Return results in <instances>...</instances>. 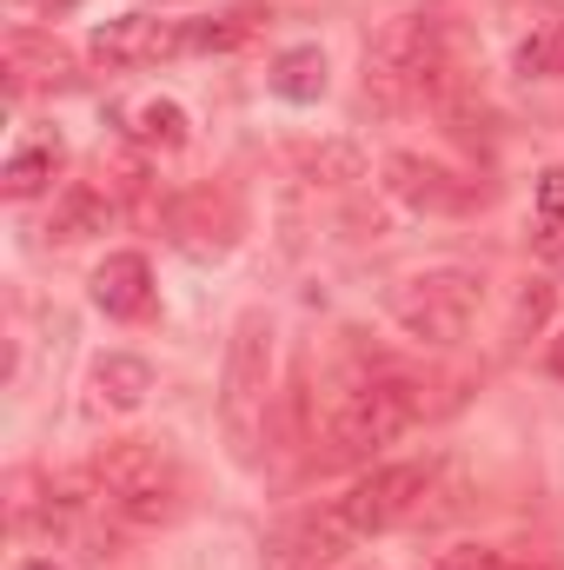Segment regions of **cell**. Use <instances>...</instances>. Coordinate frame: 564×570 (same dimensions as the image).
I'll return each instance as SVG.
<instances>
[{
  "label": "cell",
  "mask_w": 564,
  "mask_h": 570,
  "mask_svg": "<svg viewBox=\"0 0 564 570\" xmlns=\"http://www.w3.org/2000/svg\"><path fill=\"white\" fill-rule=\"evenodd\" d=\"M40 7H67V0H40Z\"/></svg>",
  "instance_id": "obj_28"
},
{
  "label": "cell",
  "mask_w": 564,
  "mask_h": 570,
  "mask_svg": "<svg viewBox=\"0 0 564 570\" xmlns=\"http://www.w3.org/2000/svg\"><path fill=\"white\" fill-rule=\"evenodd\" d=\"M166 226H173V239L186 246V253H226L233 246V226H240V213H233V199L226 193H186L173 213H166Z\"/></svg>",
  "instance_id": "obj_9"
},
{
  "label": "cell",
  "mask_w": 564,
  "mask_h": 570,
  "mask_svg": "<svg viewBox=\"0 0 564 570\" xmlns=\"http://www.w3.org/2000/svg\"><path fill=\"white\" fill-rule=\"evenodd\" d=\"M74 80V53L47 33H7V87L13 94H40V87H67Z\"/></svg>",
  "instance_id": "obj_12"
},
{
  "label": "cell",
  "mask_w": 564,
  "mask_h": 570,
  "mask_svg": "<svg viewBox=\"0 0 564 570\" xmlns=\"http://www.w3.org/2000/svg\"><path fill=\"white\" fill-rule=\"evenodd\" d=\"M94 305L107 318H146L153 312V266L140 253H107L94 273Z\"/></svg>",
  "instance_id": "obj_11"
},
{
  "label": "cell",
  "mask_w": 564,
  "mask_h": 570,
  "mask_svg": "<svg viewBox=\"0 0 564 570\" xmlns=\"http://www.w3.org/2000/svg\"><path fill=\"white\" fill-rule=\"evenodd\" d=\"M518 73H525V80H564V20H545V27L525 33Z\"/></svg>",
  "instance_id": "obj_18"
},
{
  "label": "cell",
  "mask_w": 564,
  "mask_h": 570,
  "mask_svg": "<svg viewBox=\"0 0 564 570\" xmlns=\"http://www.w3.org/2000/svg\"><path fill=\"white\" fill-rule=\"evenodd\" d=\"M386 193L399 199V206H412V213H465L478 193H471V179H458L451 166H438V159H425V153H392L386 159Z\"/></svg>",
  "instance_id": "obj_8"
},
{
  "label": "cell",
  "mask_w": 564,
  "mask_h": 570,
  "mask_svg": "<svg viewBox=\"0 0 564 570\" xmlns=\"http://www.w3.org/2000/svg\"><path fill=\"white\" fill-rule=\"evenodd\" d=\"M545 365H552V379H564V338H552V358Z\"/></svg>",
  "instance_id": "obj_25"
},
{
  "label": "cell",
  "mask_w": 564,
  "mask_h": 570,
  "mask_svg": "<svg viewBox=\"0 0 564 570\" xmlns=\"http://www.w3.org/2000/svg\"><path fill=\"white\" fill-rule=\"evenodd\" d=\"M445 570H512V564L485 544H465V551H445Z\"/></svg>",
  "instance_id": "obj_23"
},
{
  "label": "cell",
  "mask_w": 564,
  "mask_h": 570,
  "mask_svg": "<svg viewBox=\"0 0 564 570\" xmlns=\"http://www.w3.org/2000/svg\"><path fill=\"white\" fill-rule=\"evenodd\" d=\"M425 498H431V464H379L339 498V518L352 524V538H379L392 524L425 518Z\"/></svg>",
  "instance_id": "obj_6"
},
{
  "label": "cell",
  "mask_w": 564,
  "mask_h": 570,
  "mask_svg": "<svg viewBox=\"0 0 564 570\" xmlns=\"http://www.w3.org/2000/svg\"><path fill=\"white\" fill-rule=\"evenodd\" d=\"M87 478H94V504H100L107 518L134 524V531L173 524L179 504H186V478H179V464H173L153 438H114V444L94 458Z\"/></svg>",
  "instance_id": "obj_1"
},
{
  "label": "cell",
  "mask_w": 564,
  "mask_h": 570,
  "mask_svg": "<svg viewBox=\"0 0 564 570\" xmlns=\"http://www.w3.org/2000/svg\"><path fill=\"white\" fill-rule=\"evenodd\" d=\"M538 219H545V226H564V166H552V173L538 179Z\"/></svg>",
  "instance_id": "obj_22"
},
{
  "label": "cell",
  "mask_w": 564,
  "mask_h": 570,
  "mask_svg": "<svg viewBox=\"0 0 564 570\" xmlns=\"http://www.w3.org/2000/svg\"><path fill=\"white\" fill-rule=\"evenodd\" d=\"M532 570H564V564H532Z\"/></svg>",
  "instance_id": "obj_27"
},
{
  "label": "cell",
  "mask_w": 564,
  "mask_h": 570,
  "mask_svg": "<svg viewBox=\"0 0 564 570\" xmlns=\"http://www.w3.org/2000/svg\"><path fill=\"white\" fill-rule=\"evenodd\" d=\"M478 298H485V279L478 273L445 266V273H419V279L399 285L392 292V318L419 345H458L471 332V318H478Z\"/></svg>",
  "instance_id": "obj_5"
},
{
  "label": "cell",
  "mask_w": 564,
  "mask_h": 570,
  "mask_svg": "<svg viewBox=\"0 0 564 570\" xmlns=\"http://www.w3.org/2000/svg\"><path fill=\"white\" fill-rule=\"evenodd\" d=\"M273 94L292 100V107H312V100H325V53L319 47H292L273 60Z\"/></svg>",
  "instance_id": "obj_16"
},
{
  "label": "cell",
  "mask_w": 564,
  "mask_h": 570,
  "mask_svg": "<svg viewBox=\"0 0 564 570\" xmlns=\"http://www.w3.org/2000/svg\"><path fill=\"white\" fill-rule=\"evenodd\" d=\"M127 134H134L140 146H153V153H173V146H186L193 120H186L179 100L153 94V100H134V107H127Z\"/></svg>",
  "instance_id": "obj_14"
},
{
  "label": "cell",
  "mask_w": 564,
  "mask_h": 570,
  "mask_svg": "<svg viewBox=\"0 0 564 570\" xmlns=\"http://www.w3.org/2000/svg\"><path fill=\"white\" fill-rule=\"evenodd\" d=\"M538 253H545V266L564 273V226H545V233H538Z\"/></svg>",
  "instance_id": "obj_24"
},
{
  "label": "cell",
  "mask_w": 564,
  "mask_h": 570,
  "mask_svg": "<svg viewBox=\"0 0 564 570\" xmlns=\"http://www.w3.org/2000/svg\"><path fill=\"white\" fill-rule=\"evenodd\" d=\"M552 318V285H532L525 298H518V325H512V338H525V332H538Z\"/></svg>",
  "instance_id": "obj_21"
},
{
  "label": "cell",
  "mask_w": 564,
  "mask_h": 570,
  "mask_svg": "<svg viewBox=\"0 0 564 570\" xmlns=\"http://www.w3.org/2000/svg\"><path fill=\"white\" fill-rule=\"evenodd\" d=\"M412 419H419V385L399 379V372H379V379H366L339 399L325 444H332L339 464H352V458H372L379 444H392L399 431H412Z\"/></svg>",
  "instance_id": "obj_4"
},
{
  "label": "cell",
  "mask_w": 564,
  "mask_h": 570,
  "mask_svg": "<svg viewBox=\"0 0 564 570\" xmlns=\"http://www.w3.org/2000/svg\"><path fill=\"white\" fill-rule=\"evenodd\" d=\"M60 173V146H20L13 159H7V173H0V186L13 193V199H33V193H47V179Z\"/></svg>",
  "instance_id": "obj_17"
},
{
  "label": "cell",
  "mask_w": 564,
  "mask_h": 570,
  "mask_svg": "<svg viewBox=\"0 0 564 570\" xmlns=\"http://www.w3.org/2000/svg\"><path fill=\"white\" fill-rule=\"evenodd\" d=\"M20 570H60V564H54V558H27Z\"/></svg>",
  "instance_id": "obj_26"
},
{
  "label": "cell",
  "mask_w": 564,
  "mask_h": 570,
  "mask_svg": "<svg viewBox=\"0 0 564 570\" xmlns=\"http://www.w3.org/2000/svg\"><path fill=\"white\" fill-rule=\"evenodd\" d=\"M107 219H114L107 193H94V186H67V193H60V206H54V219H47V233H54L60 246H80V239L107 233Z\"/></svg>",
  "instance_id": "obj_13"
},
{
  "label": "cell",
  "mask_w": 564,
  "mask_h": 570,
  "mask_svg": "<svg viewBox=\"0 0 564 570\" xmlns=\"http://www.w3.org/2000/svg\"><path fill=\"white\" fill-rule=\"evenodd\" d=\"M346 544H359V538L339 518V504H325V511H299L285 524L280 538H273V558H285V564H332Z\"/></svg>",
  "instance_id": "obj_10"
},
{
  "label": "cell",
  "mask_w": 564,
  "mask_h": 570,
  "mask_svg": "<svg viewBox=\"0 0 564 570\" xmlns=\"http://www.w3.org/2000/svg\"><path fill=\"white\" fill-rule=\"evenodd\" d=\"M94 385H100V399H107L114 412H140L146 392H153V365L134 358V352H107V358L94 365Z\"/></svg>",
  "instance_id": "obj_15"
},
{
  "label": "cell",
  "mask_w": 564,
  "mask_h": 570,
  "mask_svg": "<svg viewBox=\"0 0 564 570\" xmlns=\"http://www.w3.org/2000/svg\"><path fill=\"white\" fill-rule=\"evenodd\" d=\"M445 60H451V47H445V27L431 13L386 20L379 40L366 47V100H379L386 114L412 107V100H425V87H431V73Z\"/></svg>",
  "instance_id": "obj_3"
},
{
  "label": "cell",
  "mask_w": 564,
  "mask_h": 570,
  "mask_svg": "<svg viewBox=\"0 0 564 570\" xmlns=\"http://www.w3.org/2000/svg\"><path fill=\"white\" fill-rule=\"evenodd\" d=\"M266 412H273V318L253 305L240 312L233 325V345H226V385H220V425L240 464L260 458L266 444Z\"/></svg>",
  "instance_id": "obj_2"
},
{
  "label": "cell",
  "mask_w": 564,
  "mask_h": 570,
  "mask_svg": "<svg viewBox=\"0 0 564 570\" xmlns=\"http://www.w3.org/2000/svg\"><path fill=\"white\" fill-rule=\"evenodd\" d=\"M299 166H305L312 179H325V186H346V179H359V173H366V159H359L346 140L305 146V153H299Z\"/></svg>",
  "instance_id": "obj_19"
},
{
  "label": "cell",
  "mask_w": 564,
  "mask_h": 570,
  "mask_svg": "<svg viewBox=\"0 0 564 570\" xmlns=\"http://www.w3.org/2000/svg\"><path fill=\"white\" fill-rule=\"evenodd\" d=\"M179 47H186V27H179V20H159V13H120V20L94 27V40H87V53H94L100 67H114V73L153 67V60H166V53H179Z\"/></svg>",
  "instance_id": "obj_7"
},
{
  "label": "cell",
  "mask_w": 564,
  "mask_h": 570,
  "mask_svg": "<svg viewBox=\"0 0 564 570\" xmlns=\"http://www.w3.org/2000/svg\"><path fill=\"white\" fill-rule=\"evenodd\" d=\"M253 27H260V13H253V7H240V13H220V20H206V27H186V47L226 53V47H240Z\"/></svg>",
  "instance_id": "obj_20"
}]
</instances>
